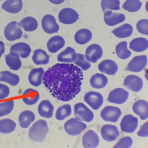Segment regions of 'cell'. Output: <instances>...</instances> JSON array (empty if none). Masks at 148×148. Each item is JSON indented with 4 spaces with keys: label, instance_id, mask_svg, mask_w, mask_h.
I'll return each instance as SVG.
<instances>
[{
    "label": "cell",
    "instance_id": "12",
    "mask_svg": "<svg viewBox=\"0 0 148 148\" xmlns=\"http://www.w3.org/2000/svg\"><path fill=\"white\" fill-rule=\"evenodd\" d=\"M123 85L129 90L138 92L143 88V80L136 75H129L125 78Z\"/></svg>",
    "mask_w": 148,
    "mask_h": 148
},
{
    "label": "cell",
    "instance_id": "7",
    "mask_svg": "<svg viewBox=\"0 0 148 148\" xmlns=\"http://www.w3.org/2000/svg\"><path fill=\"white\" fill-rule=\"evenodd\" d=\"M79 17L77 12L70 8L62 9L58 14L59 22L66 25L75 23L78 20Z\"/></svg>",
    "mask_w": 148,
    "mask_h": 148
},
{
    "label": "cell",
    "instance_id": "8",
    "mask_svg": "<svg viewBox=\"0 0 148 148\" xmlns=\"http://www.w3.org/2000/svg\"><path fill=\"white\" fill-rule=\"evenodd\" d=\"M84 101L94 110L100 109L103 103V97L99 92L89 91L84 95Z\"/></svg>",
    "mask_w": 148,
    "mask_h": 148
},
{
    "label": "cell",
    "instance_id": "49",
    "mask_svg": "<svg viewBox=\"0 0 148 148\" xmlns=\"http://www.w3.org/2000/svg\"><path fill=\"white\" fill-rule=\"evenodd\" d=\"M2 1V0H0V1Z\"/></svg>",
    "mask_w": 148,
    "mask_h": 148
},
{
    "label": "cell",
    "instance_id": "33",
    "mask_svg": "<svg viewBox=\"0 0 148 148\" xmlns=\"http://www.w3.org/2000/svg\"><path fill=\"white\" fill-rule=\"evenodd\" d=\"M108 77L105 75L100 73H96L92 75L90 82L92 88L96 89H101L106 86L108 84Z\"/></svg>",
    "mask_w": 148,
    "mask_h": 148
},
{
    "label": "cell",
    "instance_id": "47",
    "mask_svg": "<svg viewBox=\"0 0 148 148\" xmlns=\"http://www.w3.org/2000/svg\"><path fill=\"white\" fill-rule=\"evenodd\" d=\"M5 50V46L3 42L0 40V58L3 54L4 53Z\"/></svg>",
    "mask_w": 148,
    "mask_h": 148
},
{
    "label": "cell",
    "instance_id": "48",
    "mask_svg": "<svg viewBox=\"0 0 148 148\" xmlns=\"http://www.w3.org/2000/svg\"><path fill=\"white\" fill-rule=\"evenodd\" d=\"M51 3L55 5H59L63 3L65 0H48Z\"/></svg>",
    "mask_w": 148,
    "mask_h": 148
},
{
    "label": "cell",
    "instance_id": "9",
    "mask_svg": "<svg viewBox=\"0 0 148 148\" xmlns=\"http://www.w3.org/2000/svg\"><path fill=\"white\" fill-rule=\"evenodd\" d=\"M122 114L119 108L112 106L105 107L101 111L100 115L104 121L117 122Z\"/></svg>",
    "mask_w": 148,
    "mask_h": 148
},
{
    "label": "cell",
    "instance_id": "46",
    "mask_svg": "<svg viewBox=\"0 0 148 148\" xmlns=\"http://www.w3.org/2000/svg\"><path fill=\"white\" fill-rule=\"evenodd\" d=\"M148 122L147 121L141 127L140 129L137 132V135L140 137H147L148 136Z\"/></svg>",
    "mask_w": 148,
    "mask_h": 148
},
{
    "label": "cell",
    "instance_id": "43",
    "mask_svg": "<svg viewBox=\"0 0 148 148\" xmlns=\"http://www.w3.org/2000/svg\"><path fill=\"white\" fill-rule=\"evenodd\" d=\"M133 144V140L131 137H125L120 139L113 147L130 148L132 147Z\"/></svg>",
    "mask_w": 148,
    "mask_h": 148
},
{
    "label": "cell",
    "instance_id": "5",
    "mask_svg": "<svg viewBox=\"0 0 148 148\" xmlns=\"http://www.w3.org/2000/svg\"><path fill=\"white\" fill-rule=\"evenodd\" d=\"M23 33L21 27L15 21H12L8 24L4 32L5 38L9 41L21 39Z\"/></svg>",
    "mask_w": 148,
    "mask_h": 148
},
{
    "label": "cell",
    "instance_id": "19",
    "mask_svg": "<svg viewBox=\"0 0 148 148\" xmlns=\"http://www.w3.org/2000/svg\"><path fill=\"white\" fill-rule=\"evenodd\" d=\"M100 72L109 75L115 74L118 71L119 67L114 61L107 59L101 62L98 66Z\"/></svg>",
    "mask_w": 148,
    "mask_h": 148
},
{
    "label": "cell",
    "instance_id": "31",
    "mask_svg": "<svg viewBox=\"0 0 148 148\" xmlns=\"http://www.w3.org/2000/svg\"><path fill=\"white\" fill-rule=\"evenodd\" d=\"M18 23L24 30L27 32L35 31L38 26V21L36 18L31 16L24 18Z\"/></svg>",
    "mask_w": 148,
    "mask_h": 148
},
{
    "label": "cell",
    "instance_id": "13",
    "mask_svg": "<svg viewBox=\"0 0 148 148\" xmlns=\"http://www.w3.org/2000/svg\"><path fill=\"white\" fill-rule=\"evenodd\" d=\"M41 24L42 28L47 34H51L59 31V25L57 23L55 17L51 14L45 15L42 18Z\"/></svg>",
    "mask_w": 148,
    "mask_h": 148
},
{
    "label": "cell",
    "instance_id": "39",
    "mask_svg": "<svg viewBox=\"0 0 148 148\" xmlns=\"http://www.w3.org/2000/svg\"><path fill=\"white\" fill-rule=\"evenodd\" d=\"M120 0H101V5L103 12L118 10L120 9Z\"/></svg>",
    "mask_w": 148,
    "mask_h": 148
},
{
    "label": "cell",
    "instance_id": "10",
    "mask_svg": "<svg viewBox=\"0 0 148 148\" xmlns=\"http://www.w3.org/2000/svg\"><path fill=\"white\" fill-rule=\"evenodd\" d=\"M129 92L125 88H118L110 92L108 100L109 102L117 104L124 103L128 99Z\"/></svg>",
    "mask_w": 148,
    "mask_h": 148
},
{
    "label": "cell",
    "instance_id": "40",
    "mask_svg": "<svg viewBox=\"0 0 148 148\" xmlns=\"http://www.w3.org/2000/svg\"><path fill=\"white\" fill-rule=\"evenodd\" d=\"M143 3L140 0H127L123 5V9L127 11L134 12L139 10Z\"/></svg>",
    "mask_w": 148,
    "mask_h": 148
},
{
    "label": "cell",
    "instance_id": "36",
    "mask_svg": "<svg viewBox=\"0 0 148 148\" xmlns=\"http://www.w3.org/2000/svg\"><path fill=\"white\" fill-rule=\"evenodd\" d=\"M16 125L13 120L5 119L0 120V133L3 134H9L14 132Z\"/></svg>",
    "mask_w": 148,
    "mask_h": 148
},
{
    "label": "cell",
    "instance_id": "21",
    "mask_svg": "<svg viewBox=\"0 0 148 148\" xmlns=\"http://www.w3.org/2000/svg\"><path fill=\"white\" fill-rule=\"evenodd\" d=\"M53 106L49 100H45L41 102L38 107V113L42 117L51 118L53 115Z\"/></svg>",
    "mask_w": 148,
    "mask_h": 148
},
{
    "label": "cell",
    "instance_id": "24",
    "mask_svg": "<svg viewBox=\"0 0 148 148\" xmlns=\"http://www.w3.org/2000/svg\"><path fill=\"white\" fill-rule=\"evenodd\" d=\"M6 64L10 69L18 71L22 66V62L18 54L14 52H10L5 56Z\"/></svg>",
    "mask_w": 148,
    "mask_h": 148
},
{
    "label": "cell",
    "instance_id": "22",
    "mask_svg": "<svg viewBox=\"0 0 148 148\" xmlns=\"http://www.w3.org/2000/svg\"><path fill=\"white\" fill-rule=\"evenodd\" d=\"M23 6L22 0H6L3 3L2 8L8 12L15 14L21 11Z\"/></svg>",
    "mask_w": 148,
    "mask_h": 148
},
{
    "label": "cell",
    "instance_id": "44",
    "mask_svg": "<svg viewBox=\"0 0 148 148\" xmlns=\"http://www.w3.org/2000/svg\"><path fill=\"white\" fill-rule=\"evenodd\" d=\"M138 31L143 35H148V20L147 19H141L138 21L136 25Z\"/></svg>",
    "mask_w": 148,
    "mask_h": 148
},
{
    "label": "cell",
    "instance_id": "37",
    "mask_svg": "<svg viewBox=\"0 0 148 148\" xmlns=\"http://www.w3.org/2000/svg\"><path fill=\"white\" fill-rule=\"evenodd\" d=\"M116 54L121 59H126L132 55L131 51L127 49V43L126 41L120 42L116 47Z\"/></svg>",
    "mask_w": 148,
    "mask_h": 148
},
{
    "label": "cell",
    "instance_id": "32",
    "mask_svg": "<svg viewBox=\"0 0 148 148\" xmlns=\"http://www.w3.org/2000/svg\"><path fill=\"white\" fill-rule=\"evenodd\" d=\"M129 48L136 52H141L146 51L148 48V41L146 38H135L130 43Z\"/></svg>",
    "mask_w": 148,
    "mask_h": 148
},
{
    "label": "cell",
    "instance_id": "41",
    "mask_svg": "<svg viewBox=\"0 0 148 148\" xmlns=\"http://www.w3.org/2000/svg\"><path fill=\"white\" fill-rule=\"evenodd\" d=\"M74 62L83 71H87L91 66L90 62L87 60L84 54L77 53L76 59Z\"/></svg>",
    "mask_w": 148,
    "mask_h": 148
},
{
    "label": "cell",
    "instance_id": "2",
    "mask_svg": "<svg viewBox=\"0 0 148 148\" xmlns=\"http://www.w3.org/2000/svg\"><path fill=\"white\" fill-rule=\"evenodd\" d=\"M47 121L39 120L33 124L29 132V137L31 140L36 143H42L45 140L49 132Z\"/></svg>",
    "mask_w": 148,
    "mask_h": 148
},
{
    "label": "cell",
    "instance_id": "1",
    "mask_svg": "<svg viewBox=\"0 0 148 148\" xmlns=\"http://www.w3.org/2000/svg\"><path fill=\"white\" fill-rule=\"evenodd\" d=\"M83 74L77 66L57 63L43 75V82L53 97L63 101L72 100L81 91Z\"/></svg>",
    "mask_w": 148,
    "mask_h": 148
},
{
    "label": "cell",
    "instance_id": "29",
    "mask_svg": "<svg viewBox=\"0 0 148 148\" xmlns=\"http://www.w3.org/2000/svg\"><path fill=\"white\" fill-rule=\"evenodd\" d=\"M32 58L34 63L37 65H46L49 62V56L45 51L42 49L35 50L34 51Z\"/></svg>",
    "mask_w": 148,
    "mask_h": 148
},
{
    "label": "cell",
    "instance_id": "4",
    "mask_svg": "<svg viewBox=\"0 0 148 148\" xmlns=\"http://www.w3.org/2000/svg\"><path fill=\"white\" fill-rule=\"evenodd\" d=\"M87 127V125L85 123L74 118L67 120L64 125L66 133L72 136L78 135Z\"/></svg>",
    "mask_w": 148,
    "mask_h": 148
},
{
    "label": "cell",
    "instance_id": "26",
    "mask_svg": "<svg viewBox=\"0 0 148 148\" xmlns=\"http://www.w3.org/2000/svg\"><path fill=\"white\" fill-rule=\"evenodd\" d=\"M10 51L16 53L23 59H25L30 55L31 49L27 43L19 42L13 45L10 48Z\"/></svg>",
    "mask_w": 148,
    "mask_h": 148
},
{
    "label": "cell",
    "instance_id": "35",
    "mask_svg": "<svg viewBox=\"0 0 148 148\" xmlns=\"http://www.w3.org/2000/svg\"><path fill=\"white\" fill-rule=\"evenodd\" d=\"M0 81L7 83L12 86H15L19 83L20 78L18 75L9 71H3L0 72Z\"/></svg>",
    "mask_w": 148,
    "mask_h": 148
},
{
    "label": "cell",
    "instance_id": "45",
    "mask_svg": "<svg viewBox=\"0 0 148 148\" xmlns=\"http://www.w3.org/2000/svg\"><path fill=\"white\" fill-rule=\"evenodd\" d=\"M10 89L7 85L0 83V100L5 99L9 96Z\"/></svg>",
    "mask_w": 148,
    "mask_h": 148
},
{
    "label": "cell",
    "instance_id": "11",
    "mask_svg": "<svg viewBox=\"0 0 148 148\" xmlns=\"http://www.w3.org/2000/svg\"><path fill=\"white\" fill-rule=\"evenodd\" d=\"M138 119L131 114H127L124 116L120 126L121 130L125 133H132L135 132L138 127Z\"/></svg>",
    "mask_w": 148,
    "mask_h": 148
},
{
    "label": "cell",
    "instance_id": "16",
    "mask_svg": "<svg viewBox=\"0 0 148 148\" xmlns=\"http://www.w3.org/2000/svg\"><path fill=\"white\" fill-rule=\"evenodd\" d=\"M101 133L104 140L112 142L115 140L120 135L118 128L115 125H106L101 128Z\"/></svg>",
    "mask_w": 148,
    "mask_h": 148
},
{
    "label": "cell",
    "instance_id": "3",
    "mask_svg": "<svg viewBox=\"0 0 148 148\" xmlns=\"http://www.w3.org/2000/svg\"><path fill=\"white\" fill-rule=\"evenodd\" d=\"M75 118L86 122H92L94 118V114L84 103L79 102L74 107Z\"/></svg>",
    "mask_w": 148,
    "mask_h": 148
},
{
    "label": "cell",
    "instance_id": "28",
    "mask_svg": "<svg viewBox=\"0 0 148 148\" xmlns=\"http://www.w3.org/2000/svg\"><path fill=\"white\" fill-rule=\"evenodd\" d=\"M35 119V114L32 111L28 110L24 111L18 116L20 126L23 129H26L30 126Z\"/></svg>",
    "mask_w": 148,
    "mask_h": 148
},
{
    "label": "cell",
    "instance_id": "34",
    "mask_svg": "<svg viewBox=\"0 0 148 148\" xmlns=\"http://www.w3.org/2000/svg\"><path fill=\"white\" fill-rule=\"evenodd\" d=\"M133 32V27L132 25L126 23L114 29L112 33L117 38H125L130 37Z\"/></svg>",
    "mask_w": 148,
    "mask_h": 148
},
{
    "label": "cell",
    "instance_id": "15",
    "mask_svg": "<svg viewBox=\"0 0 148 148\" xmlns=\"http://www.w3.org/2000/svg\"><path fill=\"white\" fill-rule=\"evenodd\" d=\"M99 136L92 130H90L86 132L82 138V143L84 148L97 147L99 145Z\"/></svg>",
    "mask_w": 148,
    "mask_h": 148
},
{
    "label": "cell",
    "instance_id": "14",
    "mask_svg": "<svg viewBox=\"0 0 148 148\" xmlns=\"http://www.w3.org/2000/svg\"><path fill=\"white\" fill-rule=\"evenodd\" d=\"M103 51L101 46L97 44H92L88 46L86 50L85 56L88 61L95 63L103 56Z\"/></svg>",
    "mask_w": 148,
    "mask_h": 148
},
{
    "label": "cell",
    "instance_id": "38",
    "mask_svg": "<svg viewBox=\"0 0 148 148\" xmlns=\"http://www.w3.org/2000/svg\"><path fill=\"white\" fill-rule=\"evenodd\" d=\"M72 108L70 104H64L59 107L56 113L55 117L57 120L62 121L71 115Z\"/></svg>",
    "mask_w": 148,
    "mask_h": 148
},
{
    "label": "cell",
    "instance_id": "42",
    "mask_svg": "<svg viewBox=\"0 0 148 148\" xmlns=\"http://www.w3.org/2000/svg\"><path fill=\"white\" fill-rule=\"evenodd\" d=\"M14 106L13 100L0 103V117H3L11 113Z\"/></svg>",
    "mask_w": 148,
    "mask_h": 148
},
{
    "label": "cell",
    "instance_id": "27",
    "mask_svg": "<svg viewBox=\"0 0 148 148\" xmlns=\"http://www.w3.org/2000/svg\"><path fill=\"white\" fill-rule=\"evenodd\" d=\"M22 100L28 105H33L38 102L40 98L39 92L33 88H27L22 94Z\"/></svg>",
    "mask_w": 148,
    "mask_h": 148
},
{
    "label": "cell",
    "instance_id": "20",
    "mask_svg": "<svg viewBox=\"0 0 148 148\" xmlns=\"http://www.w3.org/2000/svg\"><path fill=\"white\" fill-rule=\"evenodd\" d=\"M64 39L60 36H55L51 38L47 42V49L51 53H55L64 47Z\"/></svg>",
    "mask_w": 148,
    "mask_h": 148
},
{
    "label": "cell",
    "instance_id": "6",
    "mask_svg": "<svg viewBox=\"0 0 148 148\" xmlns=\"http://www.w3.org/2000/svg\"><path fill=\"white\" fill-rule=\"evenodd\" d=\"M147 55L135 57L125 67V71L134 72H140L145 69L147 64Z\"/></svg>",
    "mask_w": 148,
    "mask_h": 148
},
{
    "label": "cell",
    "instance_id": "25",
    "mask_svg": "<svg viewBox=\"0 0 148 148\" xmlns=\"http://www.w3.org/2000/svg\"><path fill=\"white\" fill-rule=\"evenodd\" d=\"M77 53L72 47H67L57 56V60L60 62L72 63L76 60Z\"/></svg>",
    "mask_w": 148,
    "mask_h": 148
},
{
    "label": "cell",
    "instance_id": "17",
    "mask_svg": "<svg viewBox=\"0 0 148 148\" xmlns=\"http://www.w3.org/2000/svg\"><path fill=\"white\" fill-rule=\"evenodd\" d=\"M125 19V14L121 13L113 12L112 10H108L104 13V22L109 26H115L124 22Z\"/></svg>",
    "mask_w": 148,
    "mask_h": 148
},
{
    "label": "cell",
    "instance_id": "23",
    "mask_svg": "<svg viewBox=\"0 0 148 148\" xmlns=\"http://www.w3.org/2000/svg\"><path fill=\"white\" fill-rule=\"evenodd\" d=\"M44 73V70L42 67L32 70L28 76V80L30 84L36 87L41 85Z\"/></svg>",
    "mask_w": 148,
    "mask_h": 148
},
{
    "label": "cell",
    "instance_id": "18",
    "mask_svg": "<svg viewBox=\"0 0 148 148\" xmlns=\"http://www.w3.org/2000/svg\"><path fill=\"white\" fill-rule=\"evenodd\" d=\"M134 113L140 116L141 119L145 120L148 118V103L144 100H137L133 106Z\"/></svg>",
    "mask_w": 148,
    "mask_h": 148
},
{
    "label": "cell",
    "instance_id": "30",
    "mask_svg": "<svg viewBox=\"0 0 148 148\" xmlns=\"http://www.w3.org/2000/svg\"><path fill=\"white\" fill-rule=\"evenodd\" d=\"M92 34L90 30L87 29L78 30L75 35V42L77 44L85 45L90 41L92 38Z\"/></svg>",
    "mask_w": 148,
    "mask_h": 148
}]
</instances>
